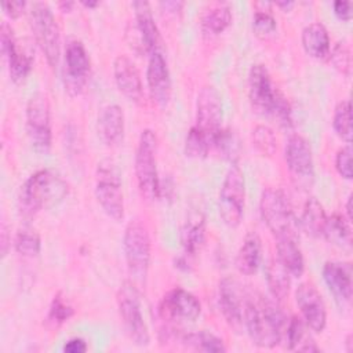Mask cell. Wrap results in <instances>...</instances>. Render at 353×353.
Instances as JSON below:
<instances>
[{
  "mask_svg": "<svg viewBox=\"0 0 353 353\" xmlns=\"http://www.w3.org/2000/svg\"><path fill=\"white\" fill-rule=\"evenodd\" d=\"M276 19L273 18L272 14L266 11H256L252 18V29L256 36L265 37L270 36L276 32Z\"/></svg>",
  "mask_w": 353,
  "mask_h": 353,
  "instance_id": "cell-41",
  "label": "cell"
},
{
  "mask_svg": "<svg viewBox=\"0 0 353 353\" xmlns=\"http://www.w3.org/2000/svg\"><path fill=\"white\" fill-rule=\"evenodd\" d=\"M223 157L229 159V160H234L239 154V141L236 138V135L230 131V130H221L219 134L216 135L214 145Z\"/></svg>",
  "mask_w": 353,
  "mask_h": 353,
  "instance_id": "cell-40",
  "label": "cell"
},
{
  "mask_svg": "<svg viewBox=\"0 0 353 353\" xmlns=\"http://www.w3.org/2000/svg\"><path fill=\"white\" fill-rule=\"evenodd\" d=\"M323 279L332 294L335 302L342 307L352 301V263L341 261H328L323 266Z\"/></svg>",
  "mask_w": 353,
  "mask_h": 353,
  "instance_id": "cell-21",
  "label": "cell"
},
{
  "mask_svg": "<svg viewBox=\"0 0 353 353\" xmlns=\"http://www.w3.org/2000/svg\"><path fill=\"white\" fill-rule=\"evenodd\" d=\"M259 211L263 222L274 237L295 234L292 208L281 189L266 188L261 196Z\"/></svg>",
  "mask_w": 353,
  "mask_h": 353,
  "instance_id": "cell-11",
  "label": "cell"
},
{
  "mask_svg": "<svg viewBox=\"0 0 353 353\" xmlns=\"http://www.w3.org/2000/svg\"><path fill=\"white\" fill-rule=\"evenodd\" d=\"M210 148L211 142L208 138L193 125L185 139V154L190 159H205Z\"/></svg>",
  "mask_w": 353,
  "mask_h": 353,
  "instance_id": "cell-36",
  "label": "cell"
},
{
  "mask_svg": "<svg viewBox=\"0 0 353 353\" xmlns=\"http://www.w3.org/2000/svg\"><path fill=\"white\" fill-rule=\"evenodd\" d=\"M30 25L36 41L44 54L48 65L55 68L61 57V37L57 19L48 7L43 1L32 4L30 8Z\"/></svg>",
  "mask_w": 353,
  "mask_h": 353,
  "instance_id": "cell-8",
  "label": "cell"
},
{
  "mask_svg": "<svg viewBox=\"0 0 353 353\" xmlns=\"http://www.w3.org/2000/svg\"><path fill=\"white\" fill-rule=\"evenodd\" d=\"M251 141L252 145L262 156H273L277 149L276 135L269 125L259 124L251 131Z\"/></svg>",
  "mask_w": 353,
  "mask_h": 353,
  "instance_id": "cell-37",
  "label": "cell"
},
{
  "mask_svg": "<svg viewBox=\"0 0 353 353\" xmlns=\"http://www.w3.org/2000/svg\"><path fill=\"white\" fill-rule=\"evenodd\" d=\"M68 194V183L52 170H39L21 186L18 211L23 218L34 216L47 205L57 204Z\"/></svg>",
  "mask_w": 353,
  "mask_h": 353,
  "instance_id": "cell-2",
  "label": "cell"
},
{
  "mask_svg": "<svg viewBox=\"0 0 353 353\" xmlns=\"http://www.w3.org/2000/svg\"><path fill=\"white\" fill-rule=\"evenodd\" d=\"M349 221L339 214H334L331 216H327L324 229H323V237L325 240L336 247L341 248H350L352 247V232L349 226Z\"/></svg>",
  "mask_w": 353,
  "mask_h": 353,
  "instance_id": "cell-32",
  "label": "cell"
},
{
  "mask_svg": "<svg viewBox=\"0 0 353 353\" xmlns=\"http://www.w3.org/2000/svg\"><path fill=\"white\" fill-rule=\"evenodd\" d=\"M0 40H1V52L7 59L11 80L14 83L23 81L32 70V63H33L32 57L18 47V43L14 36V30L7 22L1 23Z\"/></svg>",
  "mask_w": 353,
  "mask_h": 353,
  "instance_id": "cell-18",
  "label": "cell"
},
{
  "mask_svg": "<svg viewBox=\"0 0 353 353\" xmlns=\"http://www.w3.org/2000/svg\"><path fill=\"white\" fill-rule=\"evenodd\" d=\"M328 61L332 65V68L336 69L339 73L345 76H350L352 57H350V48L346 41H339L334 46L332 50H330Z\"/></svg>",
  "mask_w": 353,
  "mask_h": 353,
  "instance_id": "cell-39",
  "label": "cell"
},
{
  "mask_svg": "<svg viewBox=\"0 0 353 353\" xmlns=\"http://www.w3.org/2000/svg\"><path fill=\"white\" fill-rule=\"evenodd\" d=\"M222 101L216 88L212 85L201 87L196 101L194 127L208 138L211 146L214 145L216 135L222 130Z\"/></svg>",
  "mask_w": 353,
  "mask_h": 353,
  "instance_id": "cell-13",
  "label": "cell"
},
{
  "mask_svg": "<svg viewBox=\"0 0 353 353\" xmlns=\"http://www.w3.org/2000/svg\"><path fill=\"white\" fill-rule=\"evenodd\" d=\"M276 4H277L279 7L285 8V10H288V8H291V7L294 6V3H292V1H277Z\"/></svg>",
  "mask_w": 353,
  "mask_h": 353,
  "instance_id": "cell-49",
  "label": "cell"
},
{
  "mask_svg": "<svg viewBox=\"0 0 353 353\" xmlns=\"http://www.w3.org/2000/svg\"><path fill=\"white\" fill-rule=\"evenodd\" d=\"M87 350V343L81 338H72L63 345V352L66 353H84Z\"/></svg>",
  "mask_w": 353,
  "mask_h": 353,
  "instance_id": "cell-45",
  "label": "cell"
},
{
  "mask_svg": "<svg viewBox=\"0 0 353 353\" xmlns=\"http://www.w3.org/2000/svg\"><path fill=\"white\" fill-rule=\"evenodd\" d=\"M59 7H61L63 11H69V10L73 7V3H72V1H62V3H59Z\"/></svg>",
  "mask_w": 353,
  "mask_h": 353,
  "instance_id": "cell-48",
  "label": "cell"
},
{
  "mask_svg": "<svg viewBox=\"0 0 353 353\" xmlns=\"http://www.w3.org/2000/svg\"><path fill=\"white\" fill-rule=\"evenodd\" d=\"M113 76L119 91L132 102H141L143 87L135 63L127 55H117L113 61Z\"/></svg>",
  "mask_w": 353,
  "mask_h": 353,
  "instance_id": "cell-22",
  "label": "cell"
},
{
  "mask_svg": "<svg viewBox=\"0 0 353 353\" xmlns=\"http://www.w3.org/2000/svg\"><path fill=\"white\" fill-rule=\"evenodd\" d=\"M159 312L165 321H193L200 316L201 305L192 292L176 287L163 296Z\"/></svg>",
  "mask_w": 353,
  "mask_h": 353,
  "instance_id": "cell-16",
  "label": "cell"
},
{
  "mask_svg": "<svg viewBox=\"0 0 353 353\" xmlns=\"http://www.w3.org/2000/svg\"><path fill=\"white\" fill-rule=\"evenodd\" d=\"M350 101L343 99L341 101L334 110L332 117V127L335 134L345 141L346 143L352 142V112H350Z\"/></svg>",
  "mask_w": 353,
  "mask_h": 353,
  "instance_id": "cell-34",
  "label": "cell"
},
{
  "mask_svg": "<svg viewBox=\"0 0 353 353\" xmlns=\"http://www.w3.org/2000/svg\"><path fill=\"white\" fill-rule=\"evenodd\" d=\"M95 197L103 212L116 222L124 218V199L117 165L110 159L98 163L95 171Z\"/></svg>",
  "mask_w": 353,
  "mask_h": 353,
  "instance_id": "cell-5",
  "label": "cell"
},
{
  "mask_svg": "<svg viewBox=\"0 0 353 353\" xmlns=\"http://www.w3.org/2000/svg\"><path fill=\"white\" fill-rule=\"evenodd\" d=\"M123 250L130 274L132 279L143 281L150 265L152 243L149 230L141 221L131 219L127 223L123 236Z\"/></svg>",
  "mask_w": 353,
  "mask_h": 353,
  "instance_id": "cell-6",
  "label": "cell"
},
{
  "mask_svg": "<svg viewBox=\"0 0 353 353\" xmlns=\"http://www.w3.org/2000/svg\"><path fill=\"white\" fill-rule=\"evenodd\" d=\"M14 247L23 256H36L41 248L40 234L32 228H21L15 234Z\"/></svg>",
  "mask_w": 353,
  "mask_h": 353,
  "instance_id": "cell-35",
  "label": "cell"
},
{
  "mask_svg": "<svg viewBox=\"0 0 353 353\" xmlns=\"http://www.w3.org/2000/svg\"><path fill=\"white\" fill-rule=\"evenodd\" d=\"M334 12L335 15L342 19V21H350L352 18V8H353V3L352 1H334Z\"/></svg>",
  "mask_w": 353,
  "mask_h": 353,
  "instance_id": "cell-43",
  "label": "cell"
},
{
  "mask_svg": "<svg viewBox=\"0 0 353 353\" xmlns=\"http://www.w3.org/2000/svg\"><path fill=\"white\" fill-rule=\"evenodd\" d=\"M218 301L221 312L229 324L236 331L244 325V302L239 284L232 277H223L218 285Z\"/></svg>",
  "mask_w": 353,
  "mask_h": 353,
  "instance_id": "cell-19",
  "label": "cell"
},
{
  "mask_svg": "<svg viewBox=\"0 0 353 353\" xmlns=\"http://www.w3.org/2000/svg\"><path fill=\"white\" fill-rule=\"evenodd\" d=\"M0 233H1V256H6L7 255V250H8L10 239H8V229H7L4 222L1 225V232Z\"/></svg>",
  "mask_w": 353,
  "mask_h": 353,
  "instance_id": "cell-46",
  "label": "cell"
},
{
  "mask_svg": "<svg viewBox=\"0 0 353 353\" xmlns=\"http://www.w3.org/2000/svg\"><path fill=\"white\" fill-rule=\"evenodd\" d=\"M325 221L327 215L321 203L313 196L309 197L303 205V211L301 215L302 229L312 237H320L323 236Z\"/></svg>",
  "mask_w": 353,
  "mask_h": 353,
  "instance_id": "cell-31",
  "label": "cell"
},
{
  "mask_svg": "<svg viewBox=\"0 0 353 353\" xmlns=\"http://www.w3.org/2000/svg\"><path fill=\"white\" fill-rule=\"evenodd\" d=\"M146 81L153 102L164 109L171 99V77L167 62L161 52H152L149 57Z\"/></svg>",
  "mask_w": 353,
  "mask_h": 353,
  "instance_id": "cell-20",
  "label": "cell"
},
{
  "mask_svg": "<svg viewBox=\"0 0 353 353\" xmlns=\"http://www.w3.org/2000/svg\"><path fill=\"white\" fill-rule=\"evenodd\" d=\"M81 4H83L84 7H88V8H94V7H97V6L99 4V1H85V0H83Z\"/></svg>",
  "mask_w": 353,
  "mask_h": 353,
  "instance_id": "cell-50",
  "label": "cell"
},
{
  "mask_svg": "<svg viewBox=\"0 0 353 353\" xmlns=\"http://www.w3.org/2000/svg\"><path fill=\"white\" fill-rule=\"evenodd\" d=\"M244 175L237 164H233L222 182L218 199V208L222 222L229 228H237L244 212Z\"/></svg>",
  "mask_w": 353,
  "mask_h": 353,
  "instance_id": "cell-10",
  "label": "cell"
},
{
  "mask_svg": "<svg viewBox=\"0 0 353 353\" xmlns=\"http://www.w3.org/2000/svg\"><path fill=\"white\" fill-rule=\"evenodd\" d=\"M90 74V58L80 40H70L65 48V87L70 95L84 88Z\"/></svg>",
  "mask_w": 353,
  "mask_h": 353,
  "instance_id": "cell-15",
  "label": "cell"
},
{
  "mask_svg": "<svg viewBox=\"0 0 353 353\" xmlns=\"http://www.w3.org/2000/svg\"><path fill=\"white\" fill-rule=\"evenodd\" d=\"M302 47L305 52L316 59L327 58L331 50V41L325 26L320 22H312L302 30Z\"/></svg>",
  "mask_w": 353,
  "mask_h": 353,
  "instance_id": "cell-27",
  "label": "cell"
},
{
  "mask_svg": "<svg viewBox=\"0 0 353 353\" xmlns=\"http://www.w3.org/2000/svg\"><path fill=\"white\" fill-rule=\"evenodd\" d=\"M295 301L306 325L314 332H323L327 325V312L317 288L310 283H301L295 291Z\"/></svg>",
  "mask_w": 353,
  "mask_h": 353,
  "instance_id": "cell-17",
  "label": "cell"
},
{
  "mask_svg": "<svg viewBox=\"0 0 353 353\" xmlns=\"http://www.w3.org/2000/svg\"><path fill=\"white\" fill-rule=\"evenodd\" d=\"M261 258H262L261 237L256 232L251 230L245 234L243 244L237 251L236 261H234L236 269L244 276H251L258 270L261 265Z\"/></svg>",
  "mask_w": 353,
  "mask_h": 353,
  "instance_id": "cell-26",
  "label": "cell"
},
{
  "mask_svg": "<svg viewBox=\"0 0 353 353\" xmlns=\"http://www.w3.org/2000/svg\"><path fill=\"white\" fill-rule=\"evenodd\" d=\"M346 219L352 222V194L347 197V201H346Z\"/></svg>",
  "mask_w": 353,
  "mask_h": 353,
  "instance_id": "cell-47",
  "label": "cell"
},
{
  "mask_svg": "<svg viewBox=\"0 0 353 353\" xmlns=\"http://www.w3.org/2000/svg\"><path fill=\"white\" fill-rule=\"evenodd\" d=\"M248 98L256 113L274 117L283 127L292 124L291 106L287 98L273 84L269 70L262 63H255L250 69Z\"/></svg>",
  "mask_w": 353,
  "mask_h": 353,
  "instance_id": "cell-3",
  "label": "cell"
},
{
  "mask_svg": "<svg viewBox=\"0 0 353 353\" xmlns=\"http://www.w3.org/2000/svg\"><path fill=\"white\" fill-rule=\"evenodd\" d=\"M73 313H74V310H73L72 305L68 303V301L62 296L61 292H58L54 295V298L51 301L48 314H47V321L52 327H59L65 321H68L73 316Z\"/></svg>",
  "mask_w": 353,
  "mask_h": 353,
  "instance_id": "cell-38",
  "label": "cell"
},
{
  "mask_svg": "<svg viewBox=\"0 0 353 353\" xmlns=\"http://www.w3.org/2000/svg\"><path fill=\"white\" fill-rule=\"evenodd\" d=\"M181 244L186 255H196L204 245L205 218L201 211H190L183 221L179 233Z\"/></svg>",
  "mask_w": 353,
  "mask_h": 353,
  "instance_id": "cell-24",
  "label": "cell"
},
{
  "mask_svg": "<svg viewBox=\"0 0 353 353\" xmlns=\"http://www.w3.org/2000/svg\"><path fill=\"white\" fill-rule=\"evenodd\" d=\"M277 261L292 277H301L305 270V261L298 245L296 234H285L276 237Z\"/></svg>",
  "mask_w": 353,
  "mask_h": 353,
  "instance_id": "cell-25",
  "label": "cell"
},
{
  "mask_svg": "<svg viewBox=\"0 0 353 353\" xmlns=\"http://www.w3.org/2000/svg\"><path fill=\"white\" fill-rule=\"evenodd\" d=\"M1 7L8 17L18 18L23 12L26 3L25 1H3Z\"/></svg>",
  "mask_w": 353,
  "mask_h": 353,
  "instance_id": "cell-44",
  "label": "cell"
},
{
  "mask_svg": "<svg viewBox=\"0 0 353 353\" xmlns=\"http://www.w3.org/2000/svg\"><path fill=\"white\" fill-rule=\"evenodd\" d=\"M284 159L296 185L309 188L314 179L313 153L309 142L302 135H291L285 142Z\"/></svg>",
  "mask_w": 353,
  "mask_h": 353,
  "instance_id": "cell-14",
  "label": "cell"
},
{
  "mask_svg": "<svg viewBox=\"0 0 353 353\" xmlns=\"http://www.w3.org/2000/svg\"><path fill=\"white\" fill-rule=\"evenodd\" d=\"M117 306L124 330L137 346H148L150 342L149 330L142 316L141 296L131 281H124L117 292Z\"/></svg>",
  "mask_w": 353,
  "mask_h": 353,
  "instance_id": "cell-9",
  "label": "cell"
},
{
  "mask_svg": "<svg viewBox=\"0 0 353 353\" xmlns=\"http://www.w3.org/2000/svg\"><path fill=\"white\" fill-rule=\"evenodd\" d=\"M309 330L310 328L301 317L292 316L288 320L284 331L288 349L292 352H319L320 349L317 347Z\"/></svg>",
  "mask_w": 353,
  "mask_h": 353,
  "instance_id": "cell-28",
  "label": "cell"
},
{
  "mask_svg": "<svg viewBox=\"0 0 353 353\" xmlns=\"http://www.w3.org/2000/svg\"><path fill=\"white\" fill-rule=\"evenodd\" d=\"M266 281L273 299L281 302L288 296L291 287V274L277 259L269 261L266 266Z\"/></svg>",
  "mask_w": 353,
  "mask_h": 353,
  "instance_id": "cell-30",
  "label": "cell"
},
{
  "mask_svg": "<svg viewBox=\"0 0 353 353\" xmlns=\"http://www.w3.org/2000/svg\"><path fill=\"white\" fill-rule=\"evenodd\" d=\"M350 343H352V335H347L346 338V345H347V352H352V347H350Z\"/></svg>",
  "mask_w": 353,
  "mask_h": 353,
  "instance_id": "cell-51",
  "label": "cell"
},
{
  "mask_svg": "<svg viewBox=\"0 0 353 353\" xmlns=\"http://www.w3.org/2000/svg\"><path fill=\"white\" fill-rule=\"evenodd\" d=\"M135 176L141 196L148 201L160 197V179L156 165V135L152 130H143L135 152Z\"/></svg>",
  "mask_w": 353,
  "mask_h": 353,
  "instance_id": "cell-4",
  "label": "cell"
},
{
  "mask_svg": "<svg viewBox=\"0 0 353 353\" xmlns=\"http://www.w3.org/2000/svg\"><path fill=\"white\" fill-rule=\"evenodd\" d=\"M26 132L32 148L39 154H47L52 143L51 106L46 92H34L26 105Z\"/></svg>",
  "mask_w": 353,
  "mask_h": 353,
  "instance_id": "cell-7",
  "label": "cell"
},
{
  "mask_svg": "<svg viewBox=\"0 0 353 353\" xmlns=\"http://www.w3.org/2000/svg\"><path fill=\"white\" fill-rule=\"evenodd\" d=\"M97 132L106 146H116L123 141L124 135V113L116 105H106L99 110L97 119Z\"/></svg>",
  "mask_w": 353,
  "mask_h": 353,
  "instance_id": "cell-23",
  "label": "cell"
},
{
  "mask_svg": "<svg viewBox=\"0 0 353 353\" xmlns=\"http://www.w3.org/2000/svg\"><path fill=\"white\" fill-rule=\"evenodd\" d=\"M182 343L193 350L207 352V353H223L226 352V346L223 341L208 331H197L189 332L182 336Z\"/></svg>",
  "mask_w": 353,
  "mask_h": 353,
  "instance_id": "cell-33",
  "label": "cell"
},
{
  "mask_svg": "<svg viewBox=\"0 0 353 353\" xmlns=\"http://www.w3.org/2000/svg\"><path fill=\"white\" fill-rule=\"evenodd\" d=\"M287 320L276 299L263 295H247L244 302V327L252 343L274 347L280 343Z\"/></svg>",
  "mask_w": 353,
  "mask_h": 353,
  "instance_id": "cell-1",
  "label": "cell"
},
{
  "mask_svg": "<svg viewBox=\"0 0 353 353\" xmlns=\"http://www.w3.org/2000/svg\"><path fill=\"white\" fill-rule=\"evenodd\" d=\"M232 22V11L228 4H216L204 10L200 15V26L204 36L222 33Z\"/></svg>",
  "mask_w": 353,
  "mask_h": 353,
  "instance_id": "cell-29",
  "label": "cell"
},
{
  "mask_svg": "<svg viewBox=\"0 0 353 353\" xmlns=\"http://www.w3.org/2000/svg\"><path fill=\"white\" fill-rule=\"evenodd\" d=\"M335 168L345 179H352V146L347 143L341 148L335 156Z\"/></svg>",
  "mask_w": 353,
  "mask_h": 353,
  "instance_id": "cell-42",
  "label": "cell"
},
{
  "mask_svg": "<svg viewBox=\"0 0 353 353\" xmlns=\"http://www.w3.org/2000/svg\"><path fill=\"white\" fill-rule=\"evenodd\" d=\"M135 22L131 30L127 32V36H131L130 46L138 54L142 52H161V36L154 22L150 6L148 1H135L132 3Z\"/></svg>",
  "mask_w": 353,
  "mask_h": 353,
  "instance_id": "cell-12",
  "label": "cell"
}]
</instances>
